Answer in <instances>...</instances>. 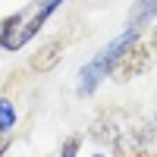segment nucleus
<instances>
[{
	"label": "nucleus",
	"instance_id": "obj_1",
	"mask_svg": "<svg viewBox=\"0 0 157 157\" xmlns=\"http://www.w3.org/2000/svg\"><path fill=\"white\" fill-rule=\"evenodd\" d=\"M132 41H138V25H129L123 35H116L113 41L104 47V50H101V54L88 63L82 72H78V94H91V91H94V88L104 82V78L110 75L113 63L120 60V54H123V50L132 44Z\"/></svg>",
	"mask_w": 157,
	"mask_h": 157
},
{
	"label": "nucleus",
	"instance_id": "obj_2",
	"mask_svg": "<svg viewBox=\"0 0 157 157\" xmlns=\"http://www.w3.org/2000/svg\"><path fill=\"white\" fill-rule=\"evenodd\" d=\"M47 19H50V16H47L38 3L25 6V10H19V13H13V16H6L3 22H0V47L10 50V54H13V50H22L38 32L44 29Z\"/></svg>",
	"mask_w": 157,
	"mask_h": 157
},
{
	"label": "nucleus",
	"instance_id": "obj_3",
	"mask_svg": "<svg viewBox=\"0 0 157 157\" xmlns=\"http://www.w3.org/2000/svg\"><path fill=\"white\" fill-rule=\"evenodd\" d=\"M148 63H151V44H138V41H132L123 54H120V60L113 63V75L120 78V82H129L132 75H141L148 69Z\"/></svg>",
	"mask_w": 157,
	"mask_h": 157
},
{
	"label": "nucleus",
	"instance_id": "obj_4",
	"mask_svg": "<svg viewBox=\"0 0 157 157\" xmlns=\"http://www.w3.org/2000/svg\"><path fill=\"white\" fill-rule=\"evenodd\" d=\"M60 57H63V41H60V38H54V41H47V44L35 54L32 66H35L38 72H50V69L60 63Z\"/></svg>",
	"mask_w": 157,
	"mask_h": 157
},
{
	"label": "nucleus",
	"instance_id": "obj_5",
	"mask_svg": "<svg viewBox=\"0 0 157 157\" xmlns=\"http://www.w3.org/2000/svg\"><path fill=\"white\" fill-rule=\"evenodd\" d=\"M13 126H16V107L10 98H0V135H10Z\"/></svg>",
	"mask_w": 157,
	"mask_h": 157
},
{
	"label": "nucleus",
	"instance_id": "obj_6",
	"mask_svg": "<svg viewBox=\"0 0 157 157\" xmlns=\"http://www.w3.org/2000/svg\"><path fill=\"white\" fill-rule=\"evenodd\" d=\"M78 148H82V138H78V135H72V138H66V141H63L60 157H75V154H78Z\"/></svg>",
	"mask_w": 157,
	"mask_h": 157
},
{
	"label": "nucleus",
	"instance_id": "obj_7",
	"mask_svg": "<svg viewBox=\"0 0 157 157\" xmlns=\"http://www.w3.org/2000/svg\"><path fill=\"white\" fill-rule=\"evenodd\" d=\"M6 148H10V135H0V157H3Z\"/></svg>",
	"mask_w": 157,
	"mask_h": 157
},
{
	"label": "nucleus",
	"instance_id": "obj_8",
	"mask_svg": "<svg viewBox=\"0 0 157 157\" xmlns=\"http://www.w3.org/2000/svg\"><path fill=\"white\" fill-rule=\"evenodd\" d=\"M94 157H107V154H94Z\"/></svg>",
	"mask_w": 157,
	"mask_h": 157
}]
</instances>
